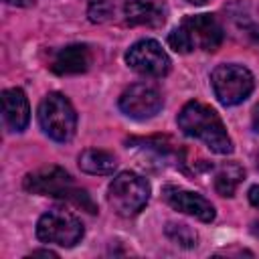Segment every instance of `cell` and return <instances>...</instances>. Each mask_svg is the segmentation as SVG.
I'll use <instances>...</instances> for the list:
<instances>
[{"label":"cell","instance_id":"cell-1","mask_svg":"<svg viewBox=\"0 0 259 259\" xmlns=\"http://www.w3.org/2000/svg\"><path fill=\"white\" fill-rule=\"evenodd\" d=\"M176 121H178V127L186 136L204 142L212 152H217V154L233 152V142L225 130V123L212 107H208L200 101H188L180 109Z\"/></svg>","mask_w":259,"mask_h":259},{"label":"cell","instance_id":"cell-2","mask_svg":"<svg viewBox=\"0 0 259 259\" xmlns=\"http://www.w3.org/2000/svg\"><path fill=\"white\" fill-rule=\"evenodd\" d=\"M24 188L32 194H45V196H55V198L69 200L75 206H81L91 214L97 212V206L93 204L87 190L75 186L71 174L67 170L59 168V166H47V168H40L32 174H26Z\"/></svg>","mask_w":259,"mask_h":259},{"label":"cell","instance_id":"cell-3","mask_svg":"<svg viewBox=\"0 0 259 259\" xmlns=\"http://www.w3.org/2000/svg\"><path fill=\"white\" fill-rule=\"evenodd\" d=\"M223 42V26L212 14H194L186 16L170 34L168 45L176 53H192L200 51H217Z\"/></svg>","mask_w":259,"mask_h":259},{"label":"cell","instance_id":"cell-4","mask_svg":"<svg viewBox=\"0 0 259 259\" xmlns=\"http://www.w3.org/2000/svg\"><path fill=\"white\" fill-rule=\"evenodd\" d=\"M150 200V184L136 172H119L107 188V202L119 217H136Z\"/></svg>","mask_w":259,"mask_h":259},{"label":"cell","instance_id":"cell-5","mask_svg":"<svg viewBox=\"0 0 259 259\" xmlns=\"http://www.w3.org/2000/svg\"><path fill=\"white\" fill-rule=\"evenodd\" d=\"M38 123L55 142H69L77 130V113L63 93H49L38 105Z\"/></svg>","mask_w":259,"mask_h":259},{"label":"cell","instance_id":"cell-6","mask_svg":"<svg viewBox=\"0 0 259 259\" xmlns=\"http://www.w3.org/2000/svg\"><path fill=\"white\" fill-rule=\"evenodd\" d=\"M210 85H212L214 97L223 105H237V103H243L251 95L255 87V77L243 65L225 63L212 69Z\"/></svg>","mask_w":259,"mask_h":259},{"label":"cell","instance_id":"cell-7","mask_svg":"<svg viewBox=\"0 0 259 259\" xmlns=\"http://www.w3.org/2000/svg\"><path fill=\"white\" fill-rule=\"evenodd\" d=\"M36 237L42 243L59 245V247H73L83 237L81 221L69 210H49L36 223Z\"/></svg>","mask_w":259,"mask_h":259},{"label":"cell","instance_id":"cell-8","mask_svg":"<svg viewBox=\"0 0 259 259\" xmlns=\"http://www.w3.org/2000/svg\"><path fill=\"white\" fill-rule=\"evenodd\" d=\"M125 63L144 77H164L172 65L162 45L152 38H144L132 45L125 53Z\"/></svg>","mask_w":259,"mask_h":259},{"label":"cell","instance_id":"cell-9","mask_svg":"<svg viewBox=\"0 0 259 259\" xmlns=\"http://www.w3.org/2000/svg\"><path fill=\"white\" fill-rule=\"evenodd\" d=\"M162 105L160 91L148 83L130 85L119 97V109L132 119H150L162 109Z\"/></svg>","mask_w":259,"mask_h":259},{"label":"cell","instance_id":"cell-10","mask_svg":"<svg viewBox=\"0 0 259 259\" xmlns=\"http://www.w3.org/2000/svg\"><path fill=\"white\" fill-rule=\"evenodd\" d=\"M164 200L174 210L190 214V217H194L202 223H210L214 219V206L210 204V200H206L198 192L182 190V188H176V186H166L164 188Z\"/></svg>","mask_w":259,"mask_h":259},{"label":"cell","instance_id":"cell-11","mask_svg":"<svg viewBox=\"0 0 259 259\" xmlns=\"http://www.w3.org/2000/svg\"><path fill=\"white\" fill-rule=\"evenodd\" d=\"M164 0H125L123 16L134 26H162L166 22Z\"/></svg>","mask_w":259,"mask_h":259},{"label":"cell","instance_id":"cell-12","mask_svg":"<svg viewBox=\"0 0 259 259\" xmlns=\"http://www.w3.org/2000/svg\"><path fill=\"white\" fill-rule=\"evenodd\" d=\"M2 117L10 132H22L28 125L30 107L22 89L12 87L2 91Z\"/></svg>","mask_w":259,"mask_h":259},{"label":"cell","instance_id":"cell-13","mask_svg":"<svg viewBox=\"0 0 259 259\" xmlns=\"http://www.w3.org/2000/svg\"><path fill=\"white\" fill-rule=\"evenodd\" d=\"M91 65V51L87 45H69L65 49H61L53 63L51 69L57 75H77V73H85Z\"/></svg>","mask_w":259,"mask_h":259},{"label":"cell","instance_id":"cell-14","mask_svg":"<svg viewBox=\"0 0 259 259\" xmlns=\"http://www.w3.org/2000/svg\"><path fill=\"white\" fill-rule=\"evenodd\" d=\"M79 168L87 174L105 176V174H113V170L117 168V160L111 152L89 148L79 154Z\"/></svg>","mask_w":259,"mask_h":259},{"label":"cell","instance_id":"cell-15","mask_svg":"<svg viewBox=\"0 0 259 259\" xmlns=\"http://www.w3.org/2000/svg\"><path fill=\"white\" fill-rule=\"evenodd\" d=\"M245 170L237 162H225L217 172H214V188L221 196H233L237 186L243 182Z\"/></svg>","mask_w":259,"mask_h":259},{"label":"cell","instance_id":"cell-16","mask_svg":"<svg viewBox=\"0 0 259 259\" xmlns=\"http://www.w3.org/2000/svg\"><path fill=\"white\" fill-rule=\"evenodd\" d=\"M166 235H168L176 245H182V247H192V245H196V233H194L190 227H186V225H168Z\"/></svg>","mask_w":259,"mask_h":259},{"label":"cell","instance_id":"cell-17","mask_svg":"<svg viewBox=\"0 0 259 259\" xmlns=\"http://www.w3.org/2000/svg\"><path fill=\"white\" fill-rule=\"evenodd\" d=\"M111 12H113V6L109 0H91L87 6V16L91 22H105L109 20Z\"/></svg>","mask_w":259,"mask_h":259},{"label":"cell","instance_id":"cell-18","mask_svg":"<svg viewBox=\"0 0 259 259\" xmlns=\"http://www.w3.org/2000/svg\"><path fill=\"white\" fill-rule=\"evenodd\" d=\"M249 202L259 208V184H255V186L249 188Z\"/></svg>","mask_w":259,"mask_h":259},{"label":"cell","instance_id":"cell-19","mask_svg":"<svg viewBox=\"0 0 259 259\" xmlns=\"http://www.w3.org/2000/svg\"><path fill=\"white\" fill-rule=\"evenodd\" d=\"M247 32H249V36H251V40L259 47V24H251L249 28H247Z\"/></svg>","mask_w":259,"mask_h":259},{"label":"cell","instance_id":"cell-20","mask_svg":"<svg viewBox=\"0 0 259 259\" xmlns=\"http://www.w3.org/2000/svg\"><path fill=\"white\" fill-rule=\"evenodd\" d=\"M4 2L10 4V6H20V8H26V6L34 4V0H4Z\"/></svg>","mask_w":259,"mask_h":259},{"label":"cell","instance_id":"cell-21","mask_svg":"<svg viewBox=\"0 0 259 259\" xmlns=\"http://www.w3.org/2000/svg\"><path fill=\"white\" fill-rule=\"evenodd\" d=\"M253 127H255V132H259V105H255V109H253Z\"/></svg>","mask_w":259,"mask_h":259},{"label":"cell","instance_id":"cell-22","mask_svg":"<svg viewBox=\"0 0 259 259\" xmlns=\"http://www.w3.org/2000/svg\"><path fill=\"white\" fill-rule=\"evenodd\" d=\"M32 255H45V257H57V253L49 251V249H40V251H32Z\"/></svg>","mask_w":259,"mask_h":259},{"label":"cell","instance_id":"cell-23","mask_svg":"<svg viewBox=\"0 0 259 259\" xmlns=\"http://www.w3.org/2000/svg\"><path fill=\"white\" fill-rule=\"evenodd\" d=\"M188 2H190V4H206L208 0H188Z\"/></svg>","mask_w":259,"mask_h":259},{"label":"cell","instance_id":"cell-24","mask_svg":"<svg viewBox=\"0 0 259 259\" xmlns=\"http://www.w3.org/2000/svg\"><path fill=\"white\" fill-rule=\"evenodd\" d=\"M257 168H259V154H257Z\"/></svg>","mask_w":259,"mask_h":259}]
</instances>
